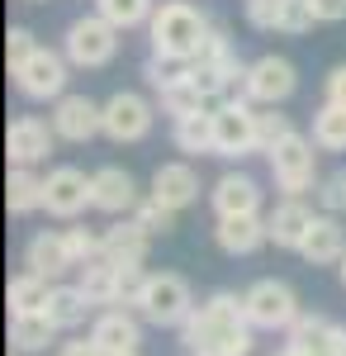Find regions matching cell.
<instances>
[{
  "label": "cell",
  "instance_id": "3957f363",
  "mask_svg": "<svg viewBox=\"0 0 346 356\" xmlns=\"http://www.w3.org/2000/svg\"><path fill=\"white\" fill-rule=\"evenodd\" d=\"M318 143L304 134H290L280 138L275 147L266 152L270 162V176H275V186H280V195H294V200H304V191H318V152H313Z\"/></svg>",
  "mask_w": 346,
  "mask_h": 356
},
{
  "label": "cell",
  "instance_id": "ba28073f",
  "mask_svg": "<svg viewBox=\"0 0 346 356\" xmlns=\"http://www.w3.org/2000/svg\"><path fill=\"white\" fill-rule=\"evenodd\" d=\"M242 304H247V323L252 328H266V332H285L304 314L299 309V295H294L285 280H256L247 295H242Z\"/></svg>",
  "mask_w": 346,
  "mask_h": 356
},
{
  "label": "cell",
  "instance_id": "e0dca14e",
  "mask_svg": "<svg viewBox=\"0 0 346 356\" xmlns=\"http://www.w3.org/2000/svg\"><path fill=\"white\" fill-rule=\"evenodd\" d=\"M209 204L218 219H238V214H261V186L247 171H228L218 176L209 191Z\"/></svg>",
  "mask_w": 346,
  "mask_h": 356
},
{
  "label": "cell",
  "instance_id": "ffe728a7",
  "mask_svg": "<svg viewBox=\"0 0 346 356\" xmlns=\"http://www.w3.org/2000/svg\"><path fill=\"white\" fill-rule=\"evenodd\" d=\"M299 257L308 261V266H342L346 257V228L337 214H318L313 228H308V238L299 247Z\"/></svg>",
  "mask_w": 346,
  "mask_h": 356
},
{
  "label": "cell",
  "instance_id": "9a60e30c",
  "mask_svg": "<svg viewBox=\"0 0 346 356\" xmlns=\"http://www.w3.org/2000/svg\"><path fill=\"white\" fill-rule=\"evenodd\" d=\"M24 266L33 275H43V280H62L67 271H76V257H72V247H67V228H43V233H33L24 247Z\"/></svg>",
  "mask_w": 346,
  "mask_h": 356
},
{
  "label": "cell",
  "instance_id": "5b68a950",
  "mask_svg": "<svg viewBox=\"0 0 346 356\" xmlns=\"http://www.w3.org/2000/svg\"><path fill=\"white\" fill-rule=\"evenodd\" d=\"M138 314H142L152 328H181L190 314H195V295H190L186 275H176V271H147V285H142Z\"/></svg>",
  "mask_w": 346,
  "mask_h": 356
},
{
  "label": "cell",
  "instance_id": "6da1fadb",
  "mask_svg": "<svg viewBox=\"0 0 346 356\" xmlns=\"http://www.w3.org/2000/svg\"><path fill=\"white\" fill-rule=\"evenodd\" d=\"M181 342L190 352H213V356H252V323H247V304L233 290H218L204 304H195Z\"/></svg>",
  "mask_w": 346,
  "mask_h": 356
},
{
  "label": "cell",
  "instance_id": "8fae6325",
  "mask_svg": "<svg viewBox=\"0 0 346 356\" xmlns=\"http://www.w3.org/2000/svg\"><path fill=\"white\" fill-rule=\"evenodd\" d=\"M43 209L53 219H81L85 209H95V191H90V176L81 166H53L48 181H43Z\"/></svg>",
  "mask_w": 346,
  "mask_h": 356
},
{
  "label": "cell",
  "instance_id": "f6af8a7d",
  "mask_svg": "<svg viewBox=\"0 0 346 356\" xmlns=\"http://www.w3.org/2000/svg\"><path fill=\"white\" fill-rule=\"evenodd\" d=\"M28 5H38V0H28Z\"/></svg>",
  "mask_w": 346,
  "mask_h": 356
},
{
  "label": "cell",
  "instance_id": "2e32d148",
  "mask_svg": "<svg viewBox=\"0 0 346 356\" xmlns=\"http://www.w3.org/2000/svg\"><path fill=\"white\" fill-rule=\"evenodd\" d=\"M90 191H95V209L100 214H133L138 204H142V195H138V181L124 171V166H100V171H90Z\"/></svg>",
  "mask_w": 346,
  "mask_h": 356
},
{
  "label": "cell",
  "instance_id": "ac0fdd59",
  "mask_svg": "<svg viewBox=\"0 0 346 356\" xmlns=\"http://www.w3.org/2000/svg\"><path fill=\"white\" fill-rule=\"evenodd\" d=\"M90 337L105 356H138V342H142V323H138L129 309H105L95 323H90Z\"/></svg>",
  "mask_w": 346,
  "mask_h": 356
},
{
  "label": "cell",
  "instance_id": "e575fe53",
  "mask_svg": "<svg viewBox=\"0 0 346 356\" xmlns=\"http://www.w3.org/2000/svg\"><path fill=\"white\" fill-rule=\"evenodd\" d=\"M67 247H72L76 266L100 261V257H105V228H85V223H76V228H67Z\"/></svg>",
  "mask_w": 346,
  "mask_h": 356
},
{
  "label": "cell",
  "instance_id": "603a6c76",
  "mask_svg": "<svg viewBox=\"0 0 346 356\" xmlns=\"http://www.w3.org/2000/svg\"><path fill=\"white\" fill-rule=\"evenodd\" d=\"M43 181H48V176H38L33 166H10V181H5V209H10L15 219L38 214V209H43Z\"/></svg>",
  "mask_w": 346,
  "mask_h": 356
},
{
  "label": "cell",
  "instance_id": "8d00e7d4",
  "mask_svg": "<svg viewBox=\"0 0 346 356\" xmlns=\"http://www.w3.org/2000/svg\"><path fill=\"white\" fill-rule=\"evenodd\" d=\"M33 53H38V43H33V29L10 24V33H5V62H10V72H15V67H24Z\"/></svg>",
  "mask_w": 346,
  "mask_h": 356
},
{
  "label": "cell",
  "instance_id": "30bf717a",
  "mask_svg": "<svg viewBox=\"0 0 346 356\" xmlns=\"http://www.w3.org/2000/svg\"><path fill=\"white\" fill-rule=\"evenodd\" d=\"M157 124V110L138 90H114L105 100V138L109 143H142Z\"/></svg>",
  "mask_w": 346,
  "mask_h": 356
},
{
  "label": "cell",
  "instance_id": "f546056e",
  "mask_svg": "<svg viewBox=\"0 0 346 356\" xmlns=\"http://www.w3.org/2000/svg\"><path fill=\"white\" fill-rule=\"evenodd\" d=\"M313 143H318V152H346V105H327L322 100V110L313 114Z\"/></svg>",
  "mask_w": 346,
  "mask_h": 356
},
{
  "label": "cell",
  "instance_id": "52a82bcc",
  "mask_svg": "<svg viewBox=\"0 0 346 356\" xmlns=\"http://www.w3.org/2000/svg\"><path fill=\"white\" fill-rule=\"evenodd\" d=\"M294 90H299V72H294L290 57H256V62H247V76H242V95L252 100V105H285Z\"/></svg>",
  "mask_w": 346,
  "mask_h": 356
},
{
  "label": "cell",
  "instance_id": "74e56055",
  "mask_svg": "<svg viewBox=\"0 0 346 356\" xmlns=\"http://www.w3.org/2000/svg\"><path fill=\"white\" fill-rule=\"evenodd\" d=\"M327 323H332V318H322V314H299L290 328H285V347H304V342H313Z\"/></svg>",
  "mask_w": 346,
  "mask_h": 356
},
{
  "label": "cell",
  "instance_id": "484cf974",
  "mask_svg": "<svg viewBox=\"0 0 346 356\" xmlns=\"http://www.w3.org/2000/svg\"><path fill=\"white\" fill-rule=\"evenodd\" d=\"M171 143H176V152H186V157L213 152V110L181 114V119L171 124Z\"/></svg>",
  "mask_w": 346,
  "mask_h": 356
},
{
  "label": "cell",
  "instance_id": "4316f807",
  "mask_svg": "<svg viewBox=\"0 0 346 356\" xmlns=\"http://www.w3.org/2000/svg\"><path fill=\"white\" fill-rule=\"evenodd\" d=\"M5 300H10V318H15V314H48L53 280H43V275H33V271H19L15 280H10Z\"/></svg>",
  "mask_w": 346,
  "mask_h": 356
},
{
  "label": "cell",
  "instance_id": "4dcf8cb0",
  "mask_svg": "<svg viewBox=\"0 0 346 356\" xmlns=\"http://www.w3.org/2000/svg\"><path fill=\"white\" fill-rule=\"evenodd\" d=\"M95 15H105L109 24L124 33V29L152 24V15H157V0H95Z\"/></svg>",
  "mask_w": 346,
  "mask_h": 356
},
{
  "label": "cell",
  "instance_id": "f35d334b",
  "mask_svg": "<svg viewBox=\"0 0 346 356\" xmlns=\"http://www.w3.org/2000/svg\"><path fill=\"white\" fill-rule=\"evenodd\" d=\"M322 95H327V105H346V62L327 72V81H322Z\"/></svg>",
  "mask_w": 346,
  "mask_h": 356
},
{
  "label": "cell",
  "instance_id": "ee69618b",
  "mask_svg": "<svg viewBox=\"0 0 346 356\" xmlns=\"http://www.w3.org/2000/svg\"><path fill=\"white\" fill-rule=\"evenodd\" d=\"M195 356H213V352H195Z\"/></svg>",
  "mask_w": 346,
  "mask_h": 356
},
{
  "label": "cell",
  "instance_id": "44dd1931",
  "mask_svg": "<svg viewBox=\"0 0 346 356\" xmlns=\"http://www.w3.org/2000/svg\"><path fill=\"white\" fill-rule=\"evenodd\" d=\"M213 238H218V247H223L228 257H252V252H261V247L270 243V223H266V214H238V219H218Z\"/></svg>",
  "mask_w": 346,
  "mask_h": 356
},
{
  "label": "cell",
  "instance_id": "836d02e7",
  "mask_svg": "<svg viewBox=\"0 0 346 356\" xmlns=\"http://www.w3.org/2000/svg\"><path fill=\"white\" fill-rule=\"evenodd\" d=\"M129 219H133L138 228L147 233V238H166V233L176 228V209H166V204H157V200L147 195V200L138 204V209H133V214H129Z\"/></svg>",
  "mask_w": 346,
  "mask_h": 356
},
{
  "label": "cell",
  "instance_id": "d6a6232c",
  "mask_svg": "<svg viewBox=\"0 0 346 356\" xmlns=\"http://www.w3.org/2000/svg\"><path fill=\"white\" fill-rule=\"evenodd\" d=\"M290 134H294V124H290V114H280V105H256V152H270Z\"/></svg>",
  "mask_w": 346,
  "mask_h": 356
},
{
  "label": "cell",
  "instance_id": "8992f818",
  "mask_svg": "<svg viewBox=\"0 0 346 356\" xmlns=\"http://www.w3.org/2000/svg\"><path fill=\"white\" fill-rule=\"evenodd\" d=\"M256 152V105L247 95H228L213 105V157H252Z\"/></svg>",
  "mask_w": 346,
  "mask_h": 356
},
{
  "label": "cell",
  "instance_id": "f1b7e54d",
  "mask_svg": "<svg viewBox=\"0 0 346 356\" xmlns=\"http://www.w3.org/2000/svg\"><path fill=\"white\" fill-rule=\"evenodd\" d=\"M90 309H95V304H90L85 295H81V285H62V280L53 285V300H48V318H53V323H57L62 332L81 328Z\"/></svg>",
  "mask_w": 346,
  "mask_h": 356
},
{
  "label": "cell",
  "instance_id": "1f68e13d",
  "mask_svg": "<svg viewBox=\"0 0 346 356\" xmlns=\"http://www.w3.org/2000/svg\"><path fill=\"white\" fill-rule=\"evenodd\" d=\"M157 95H161V110L171 114V119H181V114H199V110H213L209 95L195 86V76H186V81H176V86H166V90H157Z\"/></svg>",
  "mask_w": 346,
  "mask_h": 356
},
{
  "label": "cell",
  "instance_id": "7c38bea8",
  "mask_svg": "<svg viewBox=\"0 0 346 356\" xmlns=\"http://www.w3.org/2000/svg\"><path fill=\"white\" fill-rule=\"evenodd\" d=\"M53 147H57L53 119H38V114H19V119H10V129H5V157H10V166L48 162Z\"/></svg>",
  "mask_w": 346,
  "mask_h": 356
},
{
  "label": "cell",
  "instance_id": "83f0119b",
  "mask_svg": "<svg viewBox=\"0 0 346 356\" xmlns=\"http://www.w3.org/2000/svg\"><path fill=\"white\" fill-rule=\"evenodd\" d=\"M76 285L90 304H119V266H114L109 257L76 266Z\"/></svg>",
  "mask_w": 346,
  "mask_h": 356
},
{
  "label": "cell",
  "instance_id": "60d3db41",
  "mask_svg": "<svg viewBox=\"0 0 346 356\" xmlns=\"http://www.w3.org/2000/svg\"><path fill=\"white\" fill-rule=\"evenodd\" d=\"M57 356H105V352L95 347V337H81V342H62Z\"/></svg>",
  "mask_w": 346,
  "mask_h": 356
},
{
  "label": "cell",
  "instance_id": "5bb4252c",
  "mask_svg": "<svg viewBox=\"0 0 346 356\" xmlns=\"http://www.w3.org/2000/svg\"><path fill=\"white\" fill-rule=\"evenodd\" d=\"M247 24L261 33H304L318 24L308 0H247Z\"/></svg>",
  "mask_w": 346,
  "mask_h": 356
},
{
  "label": "cell",
  "instance_id": "4fadbf2b",
  "mask_svg": "<svg viewBox=\"0 0 346 356\" xmlns=\"http://www.w3.org/2000/svg\"><path fill=\"white\" fill-rule=\"evenodd\" d=\"M53 129L62 143H90L95 134H105V105H95L90 95H62L53 100Z\"/></svg>",
  "mask_w": 346,
  "mask_h": 356
},
{
  "label": "cell",
  "instance_id": "d4e9b609",
  "mask_svg": "<svg viewBox=\"0 0 346 356\" xmlns=\"http://www.w3.org/2000/svg\"><path fill=\"white\" fill-rule=\"evenodd\" d=\"M57 323L48 318V314H15L10 318V352H24V356H33V352H43L48 342H57Z\"/></svg>",
  "mask_w": 346,
  "mask_h": 356
},
{
  "label": "cell",
  "instance_id": "d6986e66",
  "mask_svg": "<svg viewBox=\"0 0 346 356\" xmlns=\"http://www.w3.org/2000/svg\"><path fill=\"white\" fill-rule=\"evenodd\" d=\"M152 200L166 204V209H190L195 200H199V176H195V166L190 162H161L152 171Z\"/></svg>",
  "mask_w": 346,
  "mask_h": 356
},
{
  "label": "cell",
  "instance_id": "277c9868",
  "mask_svg": "<svg viewBox=\"0 0 346 356\" xmlns=\"http://www.w3.org/2000/svg\"><path fill=\"white\" fill-rule=\"evenodd\" d=\"M119 29L109 24L105 15H81L67 24V38H62V53L72 67L81 72H95V67H109L114 57H119Z\"/></svg>",
  "mask_w": 346,
  "mask_h": 356
},
{
  "label": "cell",
  "instance_id": "9c48e42d",
  "mask_svg": "<svg viewBox=\"0 0 346 356\" xmlns=\"http://www.w3.org/2000/svg\"><path fill=\"white\" fill-rule=\"evenodd\" d=\"M10 76H15V86H19L24 100H62V95H67V76H72V62H67V53L38 48V53L28 57L24 67H15Z\"/></svg>",
  "mask_w": 346,
  "mask_h": 356
},
{
  "label": "cell",
  "instance_id": "7bdbcfd3",
  "mask_svg": "<svg viewBox=\"0 0 346 356\" xmlns=\"http://www.w3.org/2000/svg\"><path fill=\"white\" fill-rule=\"evenodd\" d=\"M337 275H342V290H346V257H342V266H337Z\"/></svg>",
  "mask_w": 346,
  "mask_h": 356
},
{
  "label": "cell",
  "instance_id": "7a4b0ae2",
  "mask_svg": "<svg viewBox=\"0 0 346 356\" xmlns=\"http://www.w3.org/2000/svg\"><path fill=\"white\" fill-rule=\"evenodd\" d=\"M209 29L213 24L190 0H161L147 33H152V53L157 57H186V62H195L199 48H204V38H209Z\"/></svg>",
  "mask_w": 346,
  "mask_h": 356
},
{
  "label": "cell",
  "instance_id": "b9f144b4",
  "mask_svg": "<svg viewBox=\"0 0 346 356\" xmlns=\"http://www.w3.org/2000/svg\"><path fill=\"white\" fill-rule=\"evenodd\" d=\"M275 356H304V352H299V347H285V352H275Z\"/></svg>",
  "mask_w": 346,
  "mask_h": 356
},
{
  "label": "cell",
  "instance_id": "ab89813d",
  "mask_svg": "<svg viewBox=\"0 0 346 356\" xmlns=\"http://www.w3.org/2000/svg\"><path fill=\"white\" fill-rule=\"evenodd\" d=\"M308 5H313L318 24H342L346 19V0H308Z\"/></svg>",
  "mask_w": 346,
  "mask_h": 356
},
{
  "label": "cell",
  "instance_id": "7402d4cb",
  "mask_svg": "<svg viewBox=\"0 0 346 356\" xmlns=\"http://www.w3.org/2000/svg\"><path fill=\"white\" fill-rule=\"evenodd\" d=\"M313 209L304 204V200H294V195H285L275 209L266 214V223H270V243L275 247H290V252H299L304 247V238H308V228H313Z\"/></svg>",
  "mask_w": 346,
  "mask_h": 356
},
{
  "label": "cell",
  "instance_id": "cb8c5ba5",
  "mask_svg": "<svg viewBox=\"0 0 346 356\" xmlns=\"http://www.w3.org/2000/svg\"><path fill=\"white\" fill-rule=\"evenodd\" d=\"M147 247H152V238H147L133 219L105 228V257L119 261V266H142V261H147Z\"/></svg>",
  "mask_w": 346,
  "mask_h": 356
},
{
  "label": "cell",
  "instance_id": "d590c367",
  "mask_svg": "<svg viewBox=\"0 0 346 356\" xmlns=\"http://www.w3.org/2000/svg\"><path fill=\"white\" fill-rule=\"evenodd\" d=\"M318 204H322V214H346V166L327 171L318 181Z\"/></svg>",
  "mask_w": 346,
  "mask_h": 356
}]
</instances>
